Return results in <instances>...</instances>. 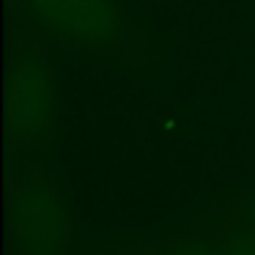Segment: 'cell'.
I'll return each mask as SVG.
<instances>
[{
    "label": "cell",
    "instance_id": "cell-1",
    "mask_svg": "<svg viewBox=\"0 0 255 255\" xmlns=\"http://www.w3.org/2000/svg\"><path fill=\"white\" fill-rule=\"evenodd\" d=\"M14 11L19 33L44 47L129 69H148L159 61L127 0H14Z\"/></svg>",
    "mask_w": 255,
    "mask_h": 255
},
{
    "label": "cell",
    "instance_id": "cell-2",
    "mask_svg": "<svg viewBox=\"0 0 255 255\" xmlns=\"http://www.w3.org/2000/svg\"><path fill=\"white\" fill-rule=\"evenodd\" d=\"M14 156L11 231L17 255H69L74 217L61 178L36 154Z\"/></svg>",
    "mask_w": 255,
    "mask_h": 255
},
{
    "label": "cell",
    "instance_id": "cell-3",
    "mask_svg": "<svg viewBox=\"0 0 255 255\" xmlns=\"http://www.w3.org/2000/svg\"><path fill=\"white\" fill-rule=\"evenodd\" d=\"M63 110L47 47L17 33L8 88V140L11 151L41 154L63 134Z\"/></svg>",
    "mask_w": 255,
    "mask_h": 255
},
{
    "label": "cell",
    "instance_id": "cell-4",
    "mask_svg": "<svg viewBox=\"0 0 255 255\" xmlns=\"http://www.w3.org/2000/svg\"><path fill=\"white\" fill-rule=\"evenodd\" d=\"M137 247L145 255H225L209 231L192 225H184L176 233H167L162 239L137 242Z\"/></svg>",
    "mask_w": 255,
    "mask_h": 255
},
{
    "label": "cell",
    "instance_id": "cell-5",
    "mask_svg": "<svg viewBox=\"0 0 255 255\" xmlns=\"http://www.w3.org/2000/svg\"><path fill=\"white\" fill-rule=\"evenodd\" d=\"M189 225L206 228V231H228V228H250V231H255V187L225 200L222 209H209L203 214H198Z\"/></svg>",
    "mask_w": 255,
    "mask_h": 255
},
{
    "label": "cell",
    "instance_id": "cell-6",
    "mask_svg": "<svg viewBox=\"0 0 255 255\" xmlns=\"http://www.w3.org/2000/svg\"><path fill=\"white\" fill-rule=\"evenodd\" d=\"M206 231V228H203ZM225 255H255V231L250 228H228V231H209Z\"/></svg>",
    "mask_w": 255,
    "mask_h": 255
},
{
    "label": "cell",
    "instance_id": "cell-7",
    "mask_svg": "<svg viewBox=\"0 0 255 255\" xmlns=\"http://www.w3.org/2000/svg\"><path fill=\"white\" fill-rule=\"evenodd\" d=\"M99 255H145V253L137 247V244H132V247H113V250H105V253H99Z\"/></svg>",
    "mask_w": 255,
    "mask_h": 255
}]
</instances>
